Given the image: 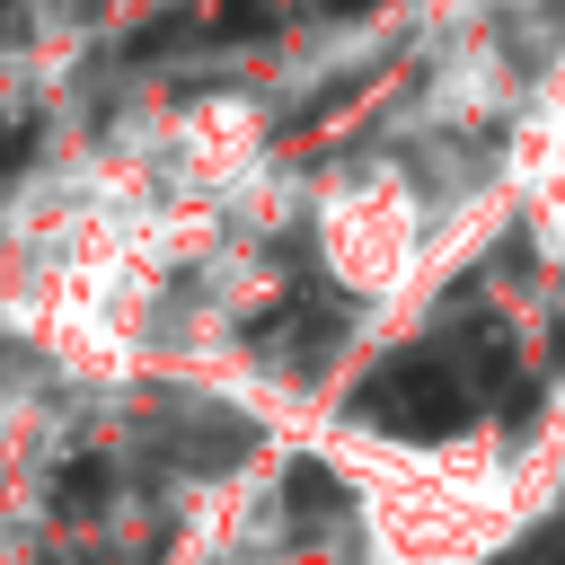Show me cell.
<instances>
[{
  "label": "cell",
  "instance_id": "obj_1",
  "mask_svg": "<svg viewBox=\"0 0 565 565\" xmlns=\"http://www.w3.org/2000/svg\"><path fill=\"white\" fill-rule=\"evenodd\" d=\"M468 406H477V397H468V371L441 362V353H397V362H380V371L353 388V415L380 424V433H406V441L459 433Z\"/></svg>",
  "mask_w": 565,
  "mask_h": 565
},
{
  "label": "cell",
  "instance_id": "obj_2",
  "mask_svg": "<svg viewBox=\"0 0 565 565\" xmlns=\"http://www.w3.org/2000/svg\"><path fill=\"white\" fill-rule=\"evenodd\" d=\"M106 494H115V468H106V459H71V468H53V512H62V521L106 512Z\"/></svg>",
  "mask_w": 565,
  "mask_h": 565
},
{
  "label": "cell",
  "instance_id": "obj_3",
  "mask_svg": "<svg viewBox=\"0 0 565 565\" xmlns=\"http://www.w3.org/2000/svg\"><path fill=\"white\" fill-rule=\"evenodd\" d=\"M274 26V0H212V35L221 44H247V35H265Z\"/></svg>",
  "mask_w": 565,
  "mask_h": 565
},
{
  "label": "cell",
  "instance_id": "obj_4",
  "mask_svg": "<svg viewBox=\"0 0 565 565\" xmlns=\"http://www.w3.org/2000/svg\"><path fill=\"white\" fill-rule=\"evenodd\" d=\"M291 512H300V521H309V512H335V477H327L318 459L291 468Z\"/></svg>",
  "mask_w": 565,
  "mask_h": 565
},
{
  "label": "cell",
  "instance_id": "obj_5",
  "mask_svg": "<svg viewBox=\"0 0 565 565\" xmlns=\"http://www.w3.org/2000/svg\"><path fill=\"white\" fill-rule=\"evenodd\" d=\"M26 150H35V124H9V132H0V177L26 168Z\"/></svg>",
  "mask_w": 565,
  "mask_h": 565
},
{
  "label": "cell",
  "instance_id": "obj_6",
  "mask_svg": "<svg viewBox=\"0 0 565 565\" xmlns=\"http://www.w3.org/2000/svg\"><path fill=\"white\" fill-rule=\"evenodd\" d=\"M318 9H371V0H318Z\"/></svg>",
  "mask_w": 565,
  "mask_h": 565
}]
</instances>
